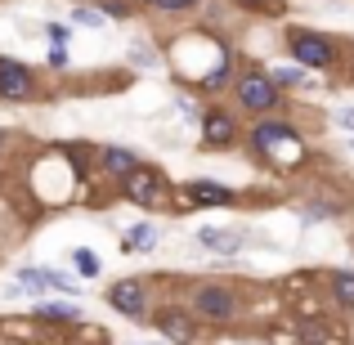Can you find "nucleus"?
Wrapping results in <instances>:
<instances>
[{
  "instance_id": "1",
  "label": "nucleus",
  "mask_w": 354,
  "mask_h": 345,
  "mask_svg": "<svg viewBox=\"0 0 354 345\" xmlns=\"http://www.w3.org/2000/svg\"><path fill=\"white\" fill-rule=\"evenodd\" d=\"M292 113V108H287ZM274 113V117H256L242 130V148L256 157L260 166H278V171H296V166L310 157V144H305V130L296 117Z\"/></svg>"
},
{
  "instance_id": "2",
  "label": "nucleus",
  "mask_w": 354,
  "mask_h": 345,
  "mask_svg": "<svg viewBox=\"0 0 354 345\" xmlns=\"http://www.w3.org/2000/svg\"><path fill=\"white\" fill-rule=\"evenodd\" d=\"M189 283V314L202 328H238L242 314H247V296L242 287H234L229 278L211 274V278H184Z\"/></svg>"
},
{
  "instance_id": "3",
  "label": "nucleus",
  "mask_w": 354,
  "mask_h": 345,
  "mask_svg": "<svg viewBox=\"0 0 354 345\" xmlns=\"http://www.w3.org/2000/svg\"><path fill=\"white\" fill-rule=\"evenodd\" d=\"M229 99H234V113L256 121V117H274V113H287L292 99L269 81V72L260 63H242L238 59V72H234V86H229Z\"/></svg>"
},
{
  "instance_id": "4",
  "label": "nucleus",
  "mask_w": 354,
  "mask_h": 345,
  "mask_svg": "<svg viewBox=\"0 0 354 345\" xmlns=\"http://www.w3.org/2000/svg\"><path fill=\"white\" fill-rule=\"evenodd\" d=\"M283 50L287 59L296 63V68H305L310 77H328V72L341 68V59H346V45L337 41V36L319 32V27H283Z\"/></svg>"
},
{
  "instance_id": "5",
  "label": "nucleus",
  "mask_w": 354,
  "mask_h": 345,
  "mask_svg": "<svg viewBox=\"0 0 354 345\" xmlns=\"http://www.w3.org/2000/svg\"><path fill=\"white\" fill-rule=\"evenodd\" d=\"M117 198L130 202V207H139V211H171V216H180L171 175H166L162 166H148V162L139 166V171H130L126 180L117 184Z\"/></svg>"
},
{
  "instance_id": "6",
  "label": "nucleus",
  "mask_w": 354,
  "mask_h": 345,
  "mask_svg": "<svg viewBox=\"0 0 354 345\" xmlns=\"http://www.w3.org/2000/svg\"><path fill=\"white\" fill-rule=\"evenodd\" d=\"M5 292L9 296H32V301H41L45 292H59V296H68V301H77L81 283L72 274H63V269H54V265H18L14 283H9Z\"/></svg>"
},
{
  "instance_id": "7",
  "label": "nucleus",
  "mask_w": 354,
  "mask_h": 345,
  "mask_svg": "<svg viewBox=\"0 0 354 345\" xmlns=\"http://www.w3.org/2000/svg\"><path fill=\"white\" fill-rule=\"evenodd\" d=\"M198 130H202V153H238L242 148V117L225 104H202V117H198Z\"/></svg>"
},
{
  "instance_id": "8",
  "label": "nucleus",
  "mask_w": 354,
  "mask_h": 345,
  "mask_svg": "<svg viewBox=\"0 0 354 345\" xmlns=\"http://www.w3.org/2000/svg\"><path fill=\"white\" fill-rule=\"evenodd\" d=\"M238 202H242L238 189H229V184H220V180H207V175L175 184V207H180V216H189V211H229V207H238Z\"/></svg>"
},
{
  "instance_id": "9",
  "label": "nucleus",
  "mask_w": 354,
  "mask_h": 345,
  "mask_svg": "<svg viewBox=\"0 0 354 345\" xmlns=\"http://www.w3.org/2000/svg\"><path fill=\"white\" fill-rule=\"evenodd\" d=\"M41 99V72L32 63L0 54V104L5 108H32Z\"/></svg>"
},
{
  "instance_id": "10",
  "label": "nucleus",
  "mask_w": 354,
  "mask_h": 345,
  "mask_svg": "<svg viewBox=\"0 0 354 345\" xmlns=\"http://www.w3.org/2000/svg\"><path fill=\"white\" fill-rule=\"evenodd\" d=\"M104 305L108 310H117L121 319L130 323H148V314H153V278H117V283L104 287Z\"/></svg>"
},
{
  "instance_id": "11",
  "label": "nucleus",
  "mask_w": 354,
  "mask_h": 345,
  "mask_svg": "<svg viewBox=\"0 0 354 345\" xmlns=\"http://www.w3.org/2000/svg\"><path fill=\"white\" fill-rule=\"evenodd\" d=\"M148 323L157 328V337H162L166 345H198V341H202V323L193 319L189 305H180V301H162V305H153Z\"/></svg>"
},
{
  "instance_id": "12",
  "label": "nucleus",
  "mask_w": 354,
  "mask_h": 345,
  "mask_svg": "<svg viewBox=\"0 0 354 345\" xmlns=\"http://www.w3.org/2000/svg\"><path fill=\"white\" fill-rule=\"evenodd\" d=\"M193 242H198L207 256L238 260L242 251L251 247V229H242V225H202L198 233H193Z\"/></svg>"
},
{
  "instance_id": "13",
  "label": "nucleus",
  "mask_w": 354,
  "mask_h": 345,
  "mask_svg": "<svg viewBox=\"0 0 354 345\" xmlns=\"http://www.w3.org/2000/svg\"><path fill=\"white\" fill-rule=\"evenodd\" d=\"M139 166H144V157H139L135 148H126V144H99L95 180H104V184H113V189H117L130 171H139Z\"/></svg>"
},
{
  "instance_id": "14",
  "label": "nucleus",
  "mask_w": 354,
  "mask_h": 345,
  "mask_svg": "<svg viewBox=\"0 0 354 345\" xmlns=\"http://www.w3.org/2000/svg\"><path fill=\"white\" fill-rule=\"evenodd\" d=\"M54 157H63L72 171V180H95V157H99V144H90V139H63V144L50 148Z\"/></svg>"
},
{
  "instance_id": "15",
  "label": "nucleus",
  "mask_w": 354,
  "mask_h": 345,
  "mask_svg": "<svg viewBox=\"0 0 354 345\" xmlns=\"http://www.w3.org/2000/svg\"><path fill=\"white\" fill-rule=\"evenodd\" d=\"M157 242H162V225H153V220H135V225L121 229V251L126 256H153Z\"/></svg>"
},
{
  "instance_id": "16",
  "label": "nucleus",
  "mask_w": 354,
  "mask_h": 345,
  "mask_svg": "<svg viewBox=\"0 0 354 345\" xmlns=\"http://www.w3.org/2000/svg\"><path fill=\"white\" fill-rule=\"evenodd\" d=\"M323 292H328V301L337 305L341 314H354V269L350 265L328 269V274H323Z\"/></svg>"
},
{
  "instance_id": "17",
  "label": "nucleus",
  "mask_w": 354,
  "mask_h": 345,
  "mask_svg": "<svg viewBox=\"0 0 354 345\" xmlns=\"http://www.w3.org/2000/svg\"><path fill=\"white\" fill-rule=\"evenodd\" d=\"M32 319L50 323V328H72V323H81L86 314H81L77 301H32Z\"/></svg>"
},
{
  "instance_id": "18",
  "label": "nucleus",
  "mask_w": 354,
  "mask_h": 345,
  "mask_svg": "<svg viewBox=\"0 0 354 345\" xmlns=\"http://www.w3.org/2000/svg\"><path fill=\"white\" fill-rule=\"evenodd\" d=\"M265 72H269V81H274L283 95H292V90H314V77L305 68H296L292 59H287V63H269Z\"/></svg>"
},
{
  "instance_id": "19",
  "label": "nucleus",
  "mask_w": 354,
  "mask_h": 345,
  "mask_svg": "<svg viewBox=\"0 0 354 345\" xmlns=\"http://www.w3.org/2000/svg\"><path fill=\"white\" fill-rule=\"evenodd\" d=\"M126 54H130V63L135 68H144V72H162L166 68V59H162V50H157L153 41H148L144 32L139 36H130V45H126Z\"/></svg>"
},
{
  "instance_id": "20",
  "label": "nucleus",
  "mask_w": 354,
  "mask_h": 345,
  "mask_svg": "<svg viewBox=\"0 0 354 345\" xmlns=\"http://www.w3.org/2000/svg\"><path fill=\"white\" fill-rule=\"evenodd\" d=\"M296 332H301L305 345H346L337 332L328 328V319H323V314H319V319H296Z\"/></svg>"
},
{
  "instance_id": "21",
  "label": "nucleus",
  "mask_w": 354,
  "mask_h": 345,
  "mask_svg": "<svg viewBox=\"0 0 354 345\" xmlns=\"http://www.w3.org/2000/svg\"><path fill=\"white\" fill-rule=\"evenodd\" d=\"M341 211H346V207H341V202H332V198H310L301 207V225H323V220H337Z\"/></svg>"
},
{
  "instance_id": "22",
  "label": "nucleus",
  "mask_w": 354,
  "mask_h": 345,
  "mask_svg": "<svg viewBox=\"0 0 354 345\" xmlns=\"http://www.w3.org/2000/svg\"><path fill=\"white\" fill-rule=\"evenodd\" d=\"M229 5L251 18H283L287 14V0H229Z\"/></svg>"
},
{
  "instance_id": "23",
  "label": "nucleus",
  "mask_w": 354,
  "mask_h": 345,
  "mask_svg": "<svg viewBox=\"0 0 354 345\" xmlns=\"http://www.w3.org/2000/svg\"><path fill=\"white\" fill-rule=\"evenodd\" d=\"M135 5H144L148 14H162V18H180V14H193L202 0H135Z\"/></svg>"
},
{
  "instance_id": "24",
  "label": "nucleus",
  "mask_w": 354,
  "mask_h": 345,
  "mask_svg": "<svg viewBox=\"0 0 354 345\" xmlns=\"http://www.w3.org/2000/svg\"><path fill=\"white\" fill-rule=\"evenodd\" d=\"M72 269H77V274L86 278V283H95V278L104 274V260H99L90 247H72Z\"/></svg>"
},
{
  "instance_id": "25",
  "label": "nucleus",
  "mask_w": 354,
  "mask_h": 345,
  "mask_svg": "<svg viewBox=\"0 0 354 345\" xmlns=\"http://www.w3.org/2000/svg\"><path fill=\"white\" fill-rule=\"evenodd\" d=\"M95 9L108 18V23H126V18H135V0H95Z\"/></svg>"
},
{
  "instance_id": "26",
  "label": "nucleus",
  "mask_w": 354,
  "mask_h": 345,
  "mask_svg": "<svg viewBox=\"0 0 354 345\" xmlns=\"http://www.w3.org/2000/svg\"><path fill=\"white\" fill-rule=\"evenodd\" d=\"M72 23H77V27H95V32H104V27H108V18L99 14L95 5H77V9H72Z\"/></svg>"
},
{
  "instance_id": "27",
  "label": "nucleus",
  "mask_w": 354,
  "mask_h": 345,
  "mask_svg": "<svg viewBox=\"0 0 354 345\" xmlns=\"http://www.w3.org/2000/svg\"><path fill=\"white\" fill-rule=\"evenodd\" d=\"M45 36H50V45L68 50V45H72V23H45Z\"/></svg>"
},
{
  "instance_id": "28",
  "label": "nucleus",
  "mask_w": 354,
  "mask_h": 345,
  "mask_svg": "<svg viewBox=\"0 0 354 345\" xmlns=\"http://www.w3.org/2000/svg\"><path fill=\"white\" fill-rule=\"evenodd\" d=\"M45 63H50V72H68V68H72V54H68V50H59V45H50Z\"/></svg>"
},
{
  "instance_id": "29",
  "label": "nucleus",
  "mask_w": 354,
  "mask_h": 345,
  "mask_svg": "<svg viewBox=\"0 0 354 345\" xmlns=\"http://www.w3.org/2000/svg\"><path fill=\"white\" fill-rule=\"evenodd\" d=\"M337 126H341V130H354V104L337 108Z\"/></svg>"
},
{
  "instance_id": "30",
  "label": "nucleus",
  "mask_w": 354,
  "mask_h": 345,
  "mask_svg": "<svg viewBox=\"0 0 354 345\" xmlns=\"http://www.w3.org/2000/svg\"><path fill=\"white\" fill-rule=\"evenodd\" d=\"M5 139H9V135H5V130H0V153H5Z\"/></svg>"
},
{
  "instance_id": "31",
  "label": "nucleus",
  "mask_w": 354,
  "mask_h": 345,
  "mask_svg": "<svg viewBox=\"0 0 354 345\" xmlns=\"http://www.w3.org/2000/svg\"><path fill=\"white\" fill-rule=\"evenodd\" d=\"M135 345H157V341H135Z\"/></svg>"
}]
</instances>
